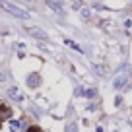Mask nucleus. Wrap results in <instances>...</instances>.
<instances>
[{
  "label": "nucleus",
  "instance_id": "obj_1",
  "mask_svg": "<svg viewBox=\"0 0 132 132\" xmlns=\"http://www.w3.org/2000/svg\"><path fill=\"white\" fill-rule=\"evenodd\" d=\"M0 6H2V8H4L8 14H12L14 18H18V20H21V21L29 20V12H27V10L20 8V6L12 4V2H6V0H2V2H0Z\"/></svg>",
  "mask_w": 132,
  "mask_h": 132
},
{
  "label": "nucleus",
  "instance_id": "obj_2",
  "mask_svg": "<svg viewBox=\"0 0 132 132\" xmlns=\"http://www.w3.org/2000/svg\"><path fill=\"white\" fill-rule=\"evenodd\" d=\"M25 31L31 35V37H35V39H41V41H47L49 39V35H47L45 31H41L39 27H25Z\"/></svg>",
  "mask_w": 132,
  "mask_h": 132
},
{
  "label": "nucleus",
  "instance_id": "obj_3",
  "mask_svg": "<svg viewBox=\"0 0 132 132\" xmlns=\"http://www.w3.org/2000/svg\"><path fill=\"white\" fill-rule=\"evenodd\" d=\"M39 84H41V78H39V74H31L27 78V86L29 87H37Z\"/></svg>",
  "mask_w": 132,
  "mask_h": 132
},
{
  "label": "nucleus",
  "instance_id": "obj_4",
  "mask_svg": "<svg viewBox=\"0 0 132 132\" xmlns=\"http://www.w3.org/2000/svg\"><path fill=\"white\" fill-rule=\"evenodd\" d=\"M0 117L2 119H10L12 117V109L6 107V105H0Z\"/></svg>",
  "mask_w": 132,
  "mask_h": 132
},
{
  "label": "nucleus",
  "instance_id": "obj_5",
  "mask_svg": "<svg viewBox=\"0 0 132 132\" xmlns=\"http://www.w3.org/2000/svg\"><path fill=\"white\" fill-rule=\"evenodd\" d=\"M124 84H126V76H124V74H120V76H119V78H117V80H115V82H113V86H115V87H117V89H120V87H122V86H124Z\"/></svg>",
  "mask_w": 132,
  "mask_h": 132
},
{
  "label": "nucleus",
  "instance_id": "obj_6",
  "mask_svg": "<svg viewBox=\"0 0 132 132\" xmlns=\"http://www.w3.org/2000/svg\"><path fill=\"white\" fill-rule=\"evenodd\" d=\"M8 95H10L12 99H16V101H21V93L18 91V87H10V89H8Z\"/></svg>",
  "mask_w": 132,
  "mask_h": 132
},
{
  "label": "nucleus",
  "instance_id": "obj_7",
  "mask_svg": "<svg viewBox=\"0 0 132 132\" xmlns=\"http://www.w3.org/2000/svg\"><path fill=\"white\" fill-rule=\"evenodd\" d=\"M47 6H49V8H53L54 12H56V14H60V16H62V14H64V10H62L60 6L56 4V2H53V0H49V2H47Z\"/></svg>",
  "mask_w": 132,
  "mask_h": 132
},
{
  "label": "nucleus",
  "instance_id": "obj_8",
  "mask_svg": "<svg viewBox=\"0 0 132 132\" xmlns=\"http://www.w3.org/2000/svg\"><path fill=\"white\" fill-rule=\"evenodd\" d=\"M64 45H66V47H70V49H74V51H78V53H84V51L80 49V45H76L72 39H64Z\"/></svg>",
  "mask_w": 132,
  "mask_h": 132
},
{
  "label": "nucleus",
  "instance_id": "obj_9",
  "mask_svg": "<svg viewBox=\"0 0 132 132\" xmlns=\"http://www.w3.org/2000/svg\"><path fill=\"white\" fill-rule=\"evenodd\" d=\"M80 16H82L84 20H89V10H86V8H84V10H80Z\"/></svg>",
  "mask_w": 132,
  "mask_h": 132
},
{
  "label": "nucleus",
  "instance_id": "obj_10",
  "mask_svg": "<svg viewBox=\"0 0 132 132\" xmlns=\"http://www.w3.org/2000/svg\"><path fill=\"white\" fill-rule=\"evenodd\" d=\"M20 126H21V124H20V120H12V132H16Z\"/></svg>",
  "mask_w": 132,
  "mask_h": 132
},
{
  "label": "nucleus",
  "instance_id": "obj_11",
  "mask_svg": "<svg viewBox=\"0 0 132 132\" xmlns=\"http://www.w3.org/2000/svg\"><path fill=\"white\" fill-rule=\"evenodd\" d=\"M84 95H86V97H95V91L93 89H86V91H84Z\"/></svg>",
  "mask_w": 132,
  "mask_h": 132
},
{
  "label": "nucleus",
  "instance_id": "obj_12",
  "mask_svg": "<svg viewBox=\"0 0 132 132\" xmlns=\"http://www.w3.org/2000/svg\"><path fill=\"white\" fill-rule=\"evenodd\" d=\"M66 132H76V124H68V126H66Z\"/></svg>",
  "mask_w": 132,
  "mask_h": 132
},
{
  "label": "nucleus",
  "instance_id": "obj_13",
  "mask_svg": "<svg viewBox=\"0 0 132 132\" xmlns=\"http://www.w3.org/2000/svg\"><path fill=\"white\" fill-rule=\"evenodd\" d=\"M84 91H86L84 87H78V89H76V95H84Z\"/></svg>",
  "mask_w": 132,
  "mask_h": 132
},
{
  "label": "nucleus",
  "instance_id": "obj_14",
  "mask_svg": "<svg viewBox=\"0 0 132 132\" xmlns=\"http://www.w3.org/2000/svg\"><path fill=\"white\" fill-rule=\"evenodd\" d=\"M27 132H41V130H39V128L37 126H31V128H29V130Z\"/></svg>",
  "mask_w": 132,
  "mask_h": 132
}]
</instances>
